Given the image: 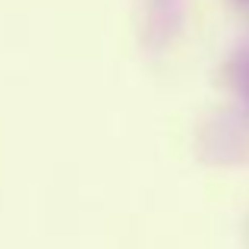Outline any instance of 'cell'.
<instances>
[{"label": "cell", "instance_id": "1", "mask_svg": "<svg viewBox=\"0 0 249 249\" xmlns=\"http://www.w3.org/2000/svg\"><path fill=\"white\" fill-rule=\"evenodd\" d=\"M233 82H237L240 95L249 101V51H243L237 57V63H233Z\"/></svg>", "mask_w": 249, "mask_h": 249}]
</instances>
